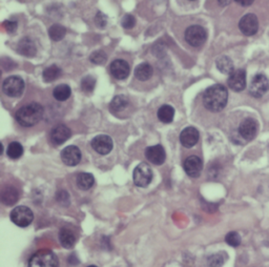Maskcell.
I'll use <instances>...</instances> for the list:
<instances>
[{
  "mask_svg": "<svg viewBox=\"0 0 269 267\" xmlns=\"http://www.w3.org/2000/svg\"><path fill=\"white\" fill-rule=\"evenodd\" d=\"M228 100L227 88L222 84H215L204 93L203 103L213 113L221 112L225 108Z\"/></svg>",
  "mask_w": 269,
  "mask_h": 267,
  "instance_id": "obj_1",
  "label": "cell"
},
{
  "mask_svg": "<svg viewBox=\"0 0 269 267\" xmlns=\"http://www.w3.org/2000/svg\"><path fill=\"white\" fill-rule=\"evenodd\" d=\"M43 107L36 102L21 106L16 113V120L24 128H31L37 124L43 117Z\"/></svg>",
  "mask_w": 269,
  "mask_h": 267,
  "instance_id": "obj_2",
  "label": "cell"
},
{
  "mask_svg": "<svg viewBox=\"0 0 269 267\" xmlns=\"http://www.w3.org/2000/svg\"><path fill=\"white\" fill-rule=\"evenodd\" d=\"M28 267H59V261L52 250L42 249L31 257Z\"/></svg>",
  "mask_w": 269,
  "mask_h": 267,
  "instance_id": "obj_3",
  "label": "cell"
},
{
  "mask_svg": "<svg viewBox=\"0 0 269 267\" xmlns=\"http://www.w3.org/2000/svg\"><path fill=\"white\" fill-rule=\"evenodd\" d=\"M207 39V32L201 25H192L187 27L185 31V40L186 42L194 46V48H200Z\"/></svg>",
  "mask_w": 269,
  "mask_h": 267,
  "instance_id": "obj_4",
  "label": "cell"
},
{
  "mask_svg": "<svg viewBox=\"0 0 269 267\" xmlns=\"http://www.w3.org/2000/svg\"><path fill=\"white\" fill-rule=\"evenodd\" d=\"M24 90V81L19 76H11L4 81L3 91L9 97H19Z\"/></svg>",
  "mask_w": 269,
  "mask_h": 267,
  "instance_id": "obj_5",
  "label": "cell"
},
{
  "mask_svg": "<svg viewBox=\"0 0 269 267\" xmlns=\"http://www.w3.org/2000/svg\"><path fill=\"white\" fill-rule=\"evenodd\" d=\"M11 220L19 227H26L33 222L34 214L26 206H17L12 211Z\"/></svg>",
  "mask_w": 269,
  "mask_h": 267,
  "instance_id": "obj_6",
  "label": "cell"
},
{
  "mask_svg": "<svg viewBox=\"0 0 269 267\" xmlns=\"http://www.w3.org/2000/svg\"><path fill=\"white\" fill-rule=\"evenodd\" d=\"M269 91V80L263 74H257L250 82L249 94L255 98H261Z\"/></svg>",
  "mask_w": 269,
  "mask_h": 267,
  "instance_id": "obj_7",
  "label": "cell"
},
{
  "mask_svg": "<svg viewBox=\"0 0 269 267\" xmlns=\"http://www.w3.org/2000/svg\"><path fill=\"white\" fill-rule=\"evenodd\" d=\"M153 180V170L146 163L139 164L134 170V182L139 187H146Z\"/></svg>",
  "mask_w": 269,
  "mask_h": 267,
  "instance_id": "obj_8",
  "label": "cell"
},
{
  "mask_svg": "<svg viewBox=\"0 0 269 267\" xmlns=\"http://www.w3.org/2000/svg\"><path fill=\"white\" fill-rule=\"evenodd\" d=\"M239 28L245 36L255 35L259 29V20L255 14H246L239 22Z\"/></svg>",
  "mask_w": 269,
  "mask_h": 267,
  "instance_id": "obj_9",
  "label": "cell"
},
{
  "mask_svg": "<svg viewBox=\"0 0 269 267\" xmlns=\"http://www.w3.org/2000/svg\"><path fill=\"white\" fill-rule=\"evenodd\" d=\"M92 147L100 155H107L113 150V140L106 135L96 136L92 140Z\"/></svg>",
  "mask_w": 269,
  "mask_h": 267,
  "instance_id": "obj_10",
  "label": "cell"
},
{
  "mask_svg": "<svg viewBox=\"0 0 269 267\" xmlns=\"http://www.w3.org/2000/svg\"><path fill=\"white\" fill-rule=\"evenodd\" d=\"M258 134V122L252 118H246L239 127V135L246 141L255 139Z\"/></svg>",
  "mask_w": 269,
  "mask_h": 267,
  "instance_id": "obj_11",
  "label": "cell"
},
{
  "mask_svg": "<svg viewBox=\"0 0 269 267\" xmlns=\"http://www.w3.org/2000/svg\"><path fill=\"white\" fill-rule=\"evenodd\" d=\"M110 74L113 75L114 78L118 80H123L125 78H128L131 72L130 65L125 60L122 59H116L114 60L109 66Z\"/></svg>",
  "mask_w": 269,
  "mask_h": 267,
  "instance_id": "obj_12",
  "label": "cell"
},
{
  "mask_svg": "<svg viewBox=\"0 0 269 267\" xmlns=\"http://www.w3.org/2000/svg\"><path fill=\"white\" fill-rule=\"evenodd\" d=\"M203 169L202 159L198 156H191L184 162V170L187 176L192 178H198Z\"/></svg>",
  "mask_w": 269,
  "mask_h": 267,
  "instance_id": "obj_13",
  "label": "cell"
},
{
  "mask_svg": "<svg viewBox=\"0 0 269 267\" xmlns=\"http://www.w3.org/2000/svg\"><path fill=\"white\" fill-rule=\"evenodd\" d=\"M228 86L234 92H241L246 87V72L244 70H234L228 77Z\"/></svg>",
  "mask_w": 269,
  "mask_h": 267,
  "instance_id": "obj_14",
  "label": "cell"
},
{
  "mask_svg": "<svg viewBox=\"0 0 269 267\" xmlns=\"http://www.w3.org/2000/svg\"><path fill=\"white\" fill-rule=\"evenodd\" d=\"M61 159L65 164L75 166L81 160V152L77 146L70 145L61 152Z\"/></svg>",
  "mask_w": 269,
  "mask_h": 267,
  "instance_id": "obj_15",
  "label": "cell"
},
{
  "mask_svg": "<svg viewBox=\"0 0 269 267\" xmlns=\"http://www.w3.org/2000/svg\"><path fill=\"white\" fill-rule=\"evenodd\" d=\"M72 136V131L65 124L57 125L51 132V141L56 145H61Z\"/></svg>",
  "mask_w": 269,
  "mask_h": 267,
  "instance_id": "obj_16",
  "label": "cell"
},
{
  "mask_svg": "<svg viewBox=\"0 0 269 267\" xmlns=\"http://www.w3.org/2000/svg\"><path fill=\"white\" fill-rule=\"evenodd\" d=\"M199 138H200V134H199L198 130L193 128V127H189V128H186L185 130L182 131V133L180 135V142L183 146H185L187 149H191L197 144V142L199 141Z\"/></svg>",
  "mask_w": 269,
  "mask_h": 267,
  "instance_id": "obj_17",
  "label": "cell"
},
{
  "mask_svg": "<svg viewBox=\"0 0 269 267\" xmlns=\"http://www.w3.org/2000/svg\"><path fill=\"white\" fill-rule=\"evenodd\" d=\"M145 156L153 164L156 165L163 164L166 158V154L162 145H154L147 147L145 151Z\"/></svg>",
  "mask_w": 269,
  "mask_h": 267,
  "instance_id": "obj_18",
  "label": "cell"
},
{
  "mask_svg": "<svg viewBox=\"0 0 269 267\" xmlns=\"http://www.w3.org/2000/svg\"><path fill=\"white\" fill-rule=\"evenodd\" d=\"M17 51L19 54L25 57H34L37 54V46L34 42L28 37L21 39L17 45Z\"/></svg>",
  "mask_w": 269,
  "mask_h": 267,
  "instance_id": "obj_19",
  "label": "cell"
},
{
  "mask_svg": "<svg viewBox=\"0 0 269 267\" xmlns=\"http://www.w3.org/2000/svg\"><path fill=\"white\" fill-rule=\"evenodd\" d=\"M19 199V193L13 186H8L2 193V201L5 204V205L11 206L14 205V204L18 201Z\"/></svg>",
  "mask_w": 269,
  "mask_h": 267,
  "instance_id": "obj_20",
  "label": "cell"
},
{
  "mask_svg": "<svg viewBox=\"0 0 269 267\" xmlns=\"http://www.w3.org/2000/svg\"><path fill=\"white\" fill-rule=\"evenodd\" d=\"M59 241L65 248H72L76 243L75 233L69 228H62L59 232Z\"/></svg>",
  "mask_w": 269,
  "mask_h": 267,
  "instance_id": "obj_21",
  "label": "cell"
},
{
  "mask_svg": "<svg viewBox=\"0 0 269 267\" xmlns=\"http://www.w3.org/2000/svg\"><path fill=\"white\" fill-rule=\"evenodd\" d=\"M154 70L150 64H141L135 70V76L140 81H146L153 76Z\"/></svg>",
  "mask_w": 269,
  "mask_h": 267,
  "instance_id": "obj_22",
  "label": "cell"
},
{
  "mask_svg": "<svg viewBox=\"0 0 269 267\" xmlns=\"http://www.w3.org/2000/svg\"><path fill=\"white\" fill-rule=\"evenodd\" d=\"M157 115L161 122L170 123L173 120V117H175V108H173L171 105L164 104L158 109Z\"/></svg>",
  "mask_w": 269,
  "mask_h": 267,
  "instance_id": "obj_23",
  "label": "cell"
},
{
  "mask_svg": "<svg viewBox=\"0 0 269 267\" xmlns=\"http://www.w3.org/2000/svg\"><path fill=\"white\" fill-rule=\"evenodd\" d=\"M216 65H217L218 70L221 73L226 74V75H230L234 71L233 62L227 56H222V57H220L219 59H217Z\"/></svg>",
  "mask_w": 269,
  "mask_h": 267,
  "instance_id": "obj_24",
  "label": "cell"
},
{
  "mask_svg": "<svg viewBox=\"0 0 269 267\" xmlns=\"http://www.w3.org/2000/svg\"><path fill=\"white\" fill-rule=\"evenodd\" d=\"M95 183V179L92 174H88V172H81L79 174L77 177V185L82 191H87L89 188L93 187Z\"/></svg>",
  "mask_w": 269,
  "mask_h": 267,
  "instance_id": "obj_25",
  "label": "cell"
},
{
  "mask_svg": "<svg viewBox=\"0 0 269 267\" xmlns=\"http://www.w3.org/2000/svg\"><path fill=\"white\" fill-rule=\"evenodd\" d=\"M72 90L68 84H60L53 91V96L58 101H66L70 98Z\"/></svg>",
  "mask_w": 269,
  "mask_h": 267,
  "instance_id": "obj_26",
  "label": "cell"
},
{
  "mask_svg": "<svg viewBox=\"0 0 269 267\" xmlns=\"http://www.w3.org/2000/svg\"><path fill=\"white\" fill-rule=\"evenodd\" d=\"M128 104H129L128 98H126L123 95H118L112 100V102H110L109 108H110V111H112L114 114H116V113L122 112L123 109L126 106H128Z\"/></svg>",
  "mask_w": 269,
  "mask_h": 267,
  "instance_id": "obj_27",
  "label": "cell"
},
{
  "mask_svg": "<svg viewBox=\"0 0 269 267\" xmlns=\"http://www.w3.org/2000/svg\"><path fill=\"white\" fill-rule=\"evenodd\" d=\"M67 28L60 24H53L49 29V36L53 41H60L66 37Z\"/></svg>",
  "mask_w": 269,
  "mask_h": 267,
  "instance_id": "obj_28",
  "label": "cell"
},
{
  "mask_svg": "<svg viewBox=\"0 0 269 267\" xmlns=\"http://www.w3.org/2000/svg\"><path fill=\"white\" fill-rule=\"evenodd\" d=\"M60 75H61V69L55 65L46 68L42 73L43 80L45 82H52L56 80L58 77H60Z\"/></svg>",
  "mask_w": 269,
  "mask_h": 267,
  "instance_id": "obj_29",
  "label": "cell"
},
{
  "mask_svg": "<svg viewBox=\"0 0 269 267\" xmlns=\"http://www.w3.org/2000/svg\"><path fill=\"white\" fill-rule=\"evenodd\" d=\"M7 154L10 158L13 160L19 159L23 154V147L19 142H16V141H14V142H11L9 144L8 150H7Z\"/></svg>",
  "mask_w": 269,
  "mask_h": 267,
  "instance_id": "obj_30",
  "label": "cell"
},
{
  "mask_svg": "<svg viewBox=\"0 0 269 267\" xmlns=\"http://www.w3.org/2000/svg\"><path fill=\"white\" fill-rule=\"evenodd\" d=\"M95 85H96V79L93 76L84 77L81 81V88L83 92L91 93L94 91Z\"/></svg>",
  "mask_w": 269,
  "mask_h": 267,
  "instance_id": "obj_31",
  "label": "cell"
},
{
  "mask_svg": "<svg viewBox=\"0 0 269 267\" xmlns=\"http://www.w3.org/2000/svg\"><path fill=\"white\" fill-rule=\"evenodd\" d=\"M225 241L228 245H230L232 247H238L241 244V237L238 232L231 231V232H228L226 234Z\"/></svg>",
  "mask_w": 269,
  "mask_h": 267,
  "instance_id": "obj_32",
  "label": "cell"
},
{
  "mask_svg": "<svg viewBox=\"0 0 269 267\" xmlns=\"http://www.w3.org/2000/svg\"><path fill=\"white\" fill-rule=\"evenodd\" d=\"M91 61L93 62V64L95 65H104L106 62V59H107V56L105 54V52L99 50V51H96L94 52L91 57H89Z\"/></svg>",
  "mask_w": 269,
  "mask_h": 267,
  "instance_id": "obj_33",
  "label": "cell"
},
{
  "mask_svg": "<svg viewBox=\"0 0 269 267\" xmlns=\"http://www.w3.org/2000/svg\"><path fill=\"white\" fill-rule=\"evenodd\" d=\"M121 23H122V26H123L124 28H126V29H131V28H133V27L135 26V24H136V19H135V17L133 16V15H131V14H126L125 16L122 18Z\"/></svg>",
  "mask_w": 269,
  "mask_h": 267,
  "instance_id": "obj_34",
  "label": "cell"
},
{
  "mask_svg": "<svg viewBox=\"0 0 269 267\" xmlns=\"http://www.w3.org/2000/svg\"><path fill=\"white\" fill-rule=\"evenodd\" d=\"M224 264V259L221 255H213L208 259L210 267H222Z\"/></svg>",
  "mask_w": 269,
  "mask_h": 267,
  "instance_id": "obj_35",
  "label": "cell"
},
{
  "mask_svg": "<svg viewBox=\"0 0 269 267\" xmlns=\"http://www.w3.org/2000/svg\"><path fill=\"white\" fill-rule=\"evenodd\" d=\"M95 22H96L97 26L103 28V27H105V25H106V23H107V17L105 16L104 14H102V13L99 12V13L97 14L96 18H95Z\"/></svg>",
  "mask_w": 269,
  "mask_h": 267,
  "instance_id": "obj_36",
  "label": "cell"
},
{
  "mask_svg": "<svg viewBox=\"0 0 269 267\" xmlns=\"http://www.w3.org/2000/svg\"><path fill=\"white\" fill-rule=\"evenodd\" d=\"M4 25L6 27V29L8 31L9 33H14L16 29H17V22H15V21H11V20H8V21H5L4 22Z\"/></svg>",
  "mask_w": 269,
  "mask_h": 267,
  "instance_id": "obj_37",
  "label": "cell"
},
{
  "mask_svg": "<svg viewBox=\"0 0 269 267\" xmlns=\"http://www.w3.org/2000/svg\"><path fill=\"white\" fill-rule=\"evenodd\" d=\"M254 2L255 0H235V3L239 4L242 7H248V6L254 4Z\"/></svg>",
  "mask_w": 269,
  "mask_h": 267,
  "instance_id": "obj_38",
  "label": "cell"
},
{
  "mask_svg": "<svg viewBox=\"0 0 269 267\" xmlns=\"http://www.w3.org/2000/svg\"><path fill=\"white\" fill-rule=\"evenodd\" d=\"M218 3L220 4V6L225 7V6H228L231 3V0H218Z\"/></svg>",
  "mask_w": 269,
  "mask_h": 267,
  "instance_id": "obj_39",
  "label": "cell"
},
{
  "mask_svg": "<svg viewBox=\"0 0 269 267\" xmlns=\"http://www.w3.org/2000/svg\"><path fill=\"white\" fill-rule=\"evenodd\" d=\"M87 267H97L96 265H91V266H87Z\"/></svg>",
  "mask_w": 269,
  "mask_h": 267,
  "instance_id": "obj_40",
  "label": "cell"
}]
</instances>
